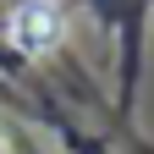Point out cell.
Instances as JSON below:
<instances>
[{"mask_svg": "<svg viewBox=\"0 0 154 154\" xmlns=\"http://www.w3.org/2000/svg\"><path fill=\"white\" fill-rule=\"evenodd\" d=\"M0 154H6V143H0Z\"/></svg>", "mask_w": 154, "mask_h": 154, "instance_id": "obj_2", "label": "cell"}, {"mask_svg": "<svg viewBox=\"0 0 154 154\" xmlns=\"http://www.w3.org/2000/svg\"><path fill=\"white\" fill-rule=\"evenodd\" d=\"M61 33H66V17H61L55 0H22L11 11V22H6V38L22 55H50L61 44Z\"/></svg>", "mask_w": 154, "mask_h": 154, "instance_id": "obj_1", "label": "cell"}]
</instances>
